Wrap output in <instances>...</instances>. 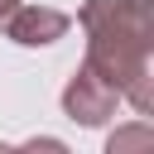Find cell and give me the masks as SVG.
<instances>
[{"label":"cell","instance_id":"cell-1","mask_svg":"<svg viewBox=\"0 0 154 154\" xmlns=\"http://www.w3.org/2000/svg\"><path fill=\"white\" fill-rule=\"evenodd\" d=\"M77 24L87 34V67L101 72L120 101H130L140 116L154 111V10L149 0H87L77 10Z\"/></svg>","mask_w":154,"mask_h":154},{"label":"cell","instance_id":"cell-2","mask_svg":"<svg viewBox=\"0 0 154 154\" xmlns=\"http://www.w3.org/2000/svg\"><path fill=\"white\" fill-rule=\"evenodd\" d=\"M116 106H120V91L101 77V72H91L87 63L67 77V87H63V111H67V120H77V125H106L111 116H116Z\"/></svg>","mask_w":154,"mask_h":154},{"label":"cell","instance_id":"cell-3","mask_svg":"<svg viewBox=\"0 0 154 154\" xmlns=\"http://www.w3.org/2000/svg\"><path fill=\"white\" fill-rule=\"evenodd\" d=\"M67 14L53 10V5H14V14L5 19V34L19 43V48H48L67 34Z\"/></svg>","mask_w":154,"mask_h":154},{"label":"cell","instance_id":"cell-4","mask_svg":"<svg viewBox=\"0 0 154 154\" xmlns=\"http://www.w3.org/2000/svg\"><path fill=\"white\" fill-rule=\"evenodd\" d=\"M130 144H149V125H135V130H116L111 140H106V149L116 154V149H130Z\"/></svg>","mask_w":154,"mask_h":154},{"label":"cell","instance_id":"cell-5","mask_svg":"<svg viewBox=\"0 0 154 154\" xmlns=\"http://www.w3.org/2000/svg\"><path fill=\"white\" fill-rule=\"evenodd\" d=\"M14 5H19V0H0V29H5V19L14 14Z\"/></svg>","mask_w":154,"mask_h":154}]
</instances>
